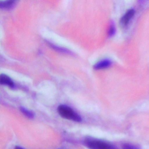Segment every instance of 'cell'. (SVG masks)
<instances>
[{
  "instance_id": "6da1fadb",
  "label": "cell",
  "mask_w": 149,
  "mask_h": 149,
  "mask_svg": "<svg viewBox=\"0 0 149 149\" xmlns=\"http://www.w3.org/2000/svg\"><path fill=\"white\" fill-rule=\"evenodd\" d=\"M58 112L59 115L63 118L76 122H80L81 120V118L80 115L67 105H59L58 108Z\"/></svg>"
},
{
  "instance_id": "7a4b0ae2",
  "label": "cell",
  "mask_w": 149,
  "mask_h": 149,
  "mask_svg": "<svg viewBox=\"0 0 149 149\" xmlns=\"http://www.w3.org/2000/svg\"><path fill=\"white\" fill-rule=\"evenodd\" d=\"M85 144L87 147L93 149H110L113 148L110 144L99 140H87L85 141Z\"/></svg>"
},
{
  "instance_id": "3957f363",
  "label": "cell",
  "mask_w": 149,
  "mask_h": 149,
  "mask_svg": "<svg viewBox=\"0 0 149 149\" xmlns=\"http://www.w3.org/2000/svg\"><path fill=\"white\" fill-rule=\"evenodd\" d=\"M134 9H129L127 11V12L123 16V17L120 19V24L122 27H124L126 26L132 17L134 16Z\"/></svg>"
},
{
  "instance_id": "277c9868",
  "label": "cell",
  "mask_w": 149,
  "mask_h": 149,
  "mask_svg": "<svg viewBox=\"0 0 149 149\" xmlns=\"http://www.w3.org/2000/svg\"><path fill=\"white\" fill-rule=\"evenodd\" d=\"M0 83L1 84L7 85L9 87L13 88L14 87V83L13 81L8 76L4 74H2L0 76Z\"/></svg>"
},
{
  "instance_id": "5b68a950",
  "label": "cell",
  "mask_w": 149,
  "mask_h": 149,
  "mask_svg": "<svg viewBox=\"0 0 149 149\" xmlns=\"http://www.w3.org/2000/svg\"><path fill=\"white\" fill-rule=\"evenodd\" d=\"M111 62L108 59H105L103 61H101L98 63H97L94 66V68L95 69H105L108 67H109L111 65Z\"/></svg>"
},
{
  "instance_id": "8992f818",
  "label": "cell",
  "mask_w": 149,
  "mask_h": 149,
  "mask_svg": "<svg viewBox=\"0 0 149 149\" xmlns=\"http://www.w3.org/2000/svg\"><path fill=\"white\" fill-rule=\"evenodd\" d=\"M16 1L17 0H7L1 2L0 3V7L2 9H10L13 6Z\"/></svg>"
},
{
  "instance_id": "52a82bcc",
  "label": "cell",
  "mask_w": 149,
  "mask_h": 149,
  "mask_svg": "<svg viewBox=\"0 0 149 149\" xmlns=\"http://www.w3.org/2000/svg\"><path fill=\"white\" fill-rule=\"evenodd\" d=\"M20 109L21 112H22L26 117H27V118H33L34 117V113H33L32 112H31V111H30L24 108V107H21L20 108Z\"/></svg>"
},
{
  "instance_id": "ba28073f",
  "label": "cell",
  "mask_w": 149,
  "mask_h": 149,
  "mask_svg": "<svg viewBox=\"0 0 149 149\" xmlns=\"http://www.w3.org/2000/svg\"><path fill=\"white\" fill-rule=\"evenodd\" d=\"M51 46H52V47H51L52 48H53L54 49H55V50H56V51H59V52H65V53L68 52V51H66V49L59 48V47H56V46H54V45H52V44H51Z\"/></svg>"
},
{
  "instance_id": "9c48e42d",
  "label": "cell",
  "mask_w": 149,
  "mask_h": 149,
  "mask_svg": "<svg viewBox=\"0 0 149 149\" xmlns=\"http://www.w3.org/2000/svg\"><path fill=\"white\" fill-rule=\"evenodd\" d=\"M115 27L113 25H111V27H110V29H109V36H112L114 33H115Z\"/></svg>"
},
{
  "instance_id": "30bf717a",
  "label": "cell",
  "mask_w": 149,
  "mask_h": 149,
  "mask_svg": "<svg viewBox=\"0 0 149 149\" xmlns=\"http://www.w3.org/2000/svg\"><path fill=\"white\" fill-rule=\"evenodd\" d=\"M123 148H136L137 147L135 146H131L130 144H126L123 146Z\"/></svg>"
}]
</instances>
